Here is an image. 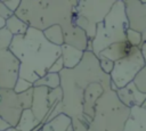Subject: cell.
I'll return each mask as SVG.
<instances>
[{
  "instance_id": "obj_26",
  "label": "cell",
  "mask_w": 146,
  "mask_h": 131,
  "mask_svg": "<svg viewBox=\"0 0 146 131\" xmlns=\"http://www.w3.org/2000/svg\"><path fill=\"white\" fill-rule=\"evenodd\" d=\"M125 40L132 47H139L140 48V46L143 44V42H141V34L139 32L130 30V28H128L127 32H125Z\"/></svg>"
},
{
  "instance_id": "obj_21",
  "label": "cell",
  "mask_w": 146,
  "mask_h": 131,
  "mask_svg": "<svg viewBox=\"0 0 146 131\" xmlns=\"http://www.w3.org/2000/svg\"><path fill=\"white\" fill-rule=\"evenodd\" d=\"M44 38L52 44L62 47L64 44V32L62 26L59 25H52L48 28H46L44 31H42Z\"/></svg>"
},
{
  "instance_id": "obj_3",
  "label": "cell",
  "mask_w": 146,
  "mask_h": 131,
  "mask_svg": "<svg viewBox=\"0 0 146 131\" xmlns=\"http://www.w3.org/2000/svg\"><path fill=\"white\" fill-rule=\"evenodd\" d=\"M76 3V0H22L15 15L39 31L52 25H59L65 31L73 25Z\"/></svg>"
},
{
  "instance_id": "obj_4",
  "label": "cell",
  "mask_w": 146,
  "mask_h": 131,
  "mask_svg": "<svg viewBox=\"0 0 146 131\" xmlns=\"http://www.w3.org/2000/svg\"><path fill=\"white\" fill-rule=\"evenodd\" d=\"M129 28L123 0H115L104 21L97 25L95 38L91 40L92 52L98 56L108 46L125 40Z\"/></svg>"
},
{
  "instance_id": "obj_7",
  "label": "cell",
  "mask_w": 146,
  "mask_h": 131,
  "mask_svg": "<svg viewBox=\"0 0 146 131\" xmlns=\"http://www.w3.org/2000/svg\"><path fill=\"white\" fill-rule=\"evenodd\" d=\"M145 60L139 47H133L130 55L114 63L112 73L110 74L112 81V90L124 88L133 82L137 74L145 67Z\"/></svg>"
},
{
  "instance_id": "obj_13",
  "label": "cell",
  "mask_w": 146,
  "mask_h": 131,
  "mask_svg": "<svg viewBox=\"0 0 146 131\" xmlns=\"http://www.w3.org/2000/svg\"><path fill=\"white\" fill-rule=\"evenodd\" d=\"M104 92H105V89L99 82H94L87 87L83 93V114L86 116L94 120L97 100Z\"/></svg>"
},
{
  "instance_id": "obj_25",
  "label": "cell",
  "mask_w": 146,
  "mask_h": 131,
  "mask_svg": "<svg viewBox=\"0 0 146 131\" xmlns=\"http://www.w3.org/2000/svg\"><path fill=\"white\" fill-rule=\"evenodd\" d=\"M14 39V35L5 27L0 30V51L9 49L11 41Z\"/></svg>"
},
{
  "instance_id": "obj_22",
  "label": "cell",
  "mask_w": 146,
  "mask_h": 131,
  "mask_svg": "<svg viewBox=\"0 0 146 131\" xmlns=\"http://www.w3.org/2000/svg\"><path fill=\"white\" fill-rule=\"evenodd\" d=\"M33 87H46L50 90L60 87V76L55 73H47L33 83Z\"/></svg>"
},
{
  "instance_id": "obj_28",
  "label": "cell",
  "mask_w": 146,
  "mask_h": 131,
  "mask_svg": "<svg viewBox=\"0 0 146 131\" xmlns=\"http://www.w3.org/2000/svg\"><path fill=\"white\" fill-rule=\"evenodd\" d=\"M32 88H33V83H31L27 80H24L22 77H18V80H17V82H16V84H15L13 90L15 91V93L19 95V93H23V92L32 89Z\"/></svg>"
},
{
  "instance_id": "obj_5",
  "label": "cell",
  "mask_w": 146,
  "mask_h": 131,
  "mask_svg": "<svg viewBox=\"0 0 146 131\" xmlns=\"http://www.w3.org/2000/svg\"><path fill=\"white\" fill-rule=\"evenodd\" d=\"M130 108L123 105L114 90H106L97 100L90 125L103 131H123Z\"/></svg>"
},
{
  "instance_id": "obj_24",
  "label": "cell",
  "mask_w": 146,
  "mask_h": 131,
  "mask_svg": "<svg viewBox=\"0 0 146 131\" xmlns=\"http://www.w3.org/2000/svg\"><path fill=\"white\" fill-rule=\"evenodd\" d=\"M17 97H18V101H19L23 110L24 109H31L32 101H33V88L23 92V93L17 95Z\"/></svg>"
},
{
  "instance_id": "obj_36",
  "label": "cell",
  "mask_w": 146,
  "mask_h": 131,
  "mask_svg": "<svg viewBox=\"0 0 146 131\" xmlns=\"http://www.w3.org/2000/svg\"><path fill=\"white\" fill-rule=\"evenodd\" d=\"M140 34H141V42H143V43H145V42H146V30H145V31H143Z\"/></svg>"
},
{
  "instance_id": "obj_27",
  "label": "cell",
  "mask_w": 146,
  "mask_h": 131,
  "mask_svg": "<svg viewBox=\"0 0 146 131\" xmlns=\"http://www.w3.org/2000/svg\"><path fill=\"white\" fill-rule=\"evenodd\" d=\"M133 83L139 89V91L146 93V66L137 74V76L133 80Z\"/></svg>"
},
{
  "instance_id": "obj_14",
  "label": "cell",
  "mask_w": 146,
  "mask_h": 131,
  "mask_svg": "<svg viewBox=\"0 0 146 131\" xmlns=\"http://www.w3.org/2000/svg\"><path fill=\"white\" fill-rule=\"evenodd\" d=\"M64 32V43L68 44L71 47H74L76 49H80L82 51H87L89 39L83 30L75 26L74 24L66 28Z\"/></svg>"
},
{
  "instance_id": "obj_15",
  "label": "cell",
  "mask_w": 146,
  "mask_h": 131,
  "mask_svg": "<svg viewBox=\"0 0 146 131\" xmlns=\"http://www.w3.org/2000/svg\"><path fill=\"white\" fill-rule=\"evenodd\" d=\"M123 131H146V109L141 106L130 108V114Z\"/></svg>"
},
{
  "instance_id": "obj_33",
  "label": "cell",
  "mask_w": 146,
  "mask_h": 131,
  "mask_svg": "<svg viewBox=\"0 0 146 131\" xmlns=\"http://www.w3.org/2000/svg\"><path fill=\"white\" fill-rule=\"evenodd\" d=\"M9 128H11L3 118H1L0 117V131H5V130H7V129H9Z\"/></svg>"
},
{
  "instance_id": "obj_20",
  "label": "cell",
  "mask_w": 146,
  "mask_h": 131,
  "mask_svg": "<svg viewBox=\"0 0 146 131\" xmlns=\"http://www.w3.org/2000/svg\"><path fill=\"white\" fill-rule=\"evenodd\" d=\"M29 25L23 22L21 18H18L15 14L8 18L6 21V28L14 35V36H17V35H24L27 30H29Z\"/></svg>"
},
{
  "instance_id": "obj_30",
  "label": "cell",
  "mask_w": 146,
  "mask_h": 131,
  "mask_svg": "<svg viewBox=\"0 0 146 131\" xmlns=\"http://www.w3.org/2000/svg\"><path fill=\"white\" fill-rule=\"evenodd\" d=\"M65 67H64V62H63V59H62V57H59L51 66H50V68H49V71H48V73H55V74H59L63 69H64Z\"/></svg>"
},
{
  "instance_id": "obj_11",
  "label": "cell",
  "mask_w": 146,
  "mask_h": 131,
  "mask_svg": "<svg viewBox=\"0 0 146 131\" xmlns=\"http://www.w3.org/2000/svg\"><path fill=\"white\" fill-rule=\"evenodd\" d=\"M50 89L46 87H33V101L31 110L34 114L35 118L40 123H44V120L49 113V103L48 95Z\"/></svg>"
},
{
  "instance_id": "obj_35",
  "label": "cell",
  "mask_w": 146,
  "mask_h": 131,
  "mask_svg": "<svg viewBox=\"0 0 146 131\" xmlns=\"http://www.w3.org/2000/svg\"><path fill=\"white\" fill-rule=\"evenodd\" d=\"M5 27H6V19L0 16V30L1 28H5Z\"/></svg>"
},
{
  "instance_id": "obj_16",
  "label": "cell",
  "mask_w": 146,
  "mask_h": 131,
  "mask_svg": "<svg viewBox=\"0 0 146 131\" xmlns=\"http://www.w3.org/2000/svg\"><path fill=\"white\" fill-rule=\"evenodd\" d=\"M133 47L127 42V40L121 41V42H116L113 43L111 46H108L106 49H104L97 57L102 56L104 58H107L112 62H117L124 57H127L128 55H130V52L132 51Z\"/></svg>"
},
{
  "instance_id": "obj_2",
  "label": "cell",
  "mask_w": 146,
  "mask_h": 131,
  "mask_svg": "<svg viewBox=\"0 0 146 131\" xmlns=\"http://www.w3.org/2000/svg\"><path fill=\"white\" fill-rule=\"evenodd\" d=\"M9 50L19 60V77L31 83L46 75L60 57V47L50 43L42 31L33 27L24 35L14 36Z\"/></svg>"
},
{
  "instance_id": "obj_18",
  "label": "cell",
  "mask_w": 146,
  "mask_h": 131,
  "mask_svg": "<svg viewBox=\"0 0 146 131\" xmlns=\"http://www.w3.org/2000/svg\"><path fill=\"white\" fill-rule=\"evenodd\" d=\"M41 131H73L71 124V117L65 114H60L50 122L42 125Z\"/></svg>"
},
{
  "instance_id": "obj_32",
  "label": "cell",
  "mask_w": 146,
  "mask_h": 131,
  "mask_svg": "<svg viewBox=\"0 0 146 131\" xmlns=\"http://www.w3.org/2000/svg\"><path fill=\"white\" fill-rule=\"evenodd\" d=\"M13 15H14V13H11V11L5 6L3 1H0V16L7 21V19L10 18Z\"/></svg>"
},
{
  "instance_id": "obj_12",
  "label": "cell",
  "mask_w": 146,
  "mask_h": 131,
  "mask_svg": "<svg viewBox=\"0 0 146 131\" xmlns=\"http://www.w3.org/2000/svg\"><path fill=\"white\" fill-rule=\"evenodd\" d=\"M115 92L120 101L129 108H132L135 106H141L146 99V93L139 91L133 82L129 83L124 88L117 89Z\"/></svg>"
},
{
  "instance_id": "obj_19",
  "label": "cell",
  "mask_w": 146,
  "mask_h": 131,
  "mask_svg": "<svg viewBox=\"0 0 146 131\" xmlns=\"http://www.w3.org/2000/svg\"><path fill=\"white\" fill-rule=\"evenodd\" d=\"M40 124H42V123H40L35 118V116L31 109H24L21 115V118L15 128L18 131H32Z\"/></svg>"
},
{
  "instance_id": "obj_1",
  "label": "cell",
  "mask_w": 146,
  "mask_h": 131,
  "mask_svg": "<svg viewBox=\"0 0 146 131\" xmlns=\"http://www.w3.org/2000/svg\"><path fill=\"white\" fill-rule=\"evenodd\" d=\"M59 76L63 91V114L71 118L83 114V93L89 84L99 82L105 91L112 89L111 76L102 71L99 60L92 51H84L80 64L72 69L64 68Z\"/></svg>"
},
{
  "instance_id": "obj_37",
  "label": "cell",
  "mask_w": 146,
  "mask_h": 131,
  "mask_svg": "<svg viewBox=\"0 0 146 131\" xmlns=\"http://www.w3.org/2000/svg\"><path fill=\"white\" fill-rule=\"evenodd\" d=\"M141 107H143L144 109H146V99H145V101L143 103V105H141Z\"/></svg>"
},
{
  "instance_id": "obj_29",
  "label": "cell",
  "mask_w": 146,
  "mask_h": 131,
  "mask_svg": "<svg viewBox=\"0 0 146 131\" xmlns=\"http://www.w3.org/2000/svg\"><path fill=\"white\" fill-rule=\"evenodd\" d=\"M97 58H98V60H99V66H100L102 71H103L105 74L110 75V74L112 73V71H113L114 62H112V60H110V59H107V58H104V57H102V56H99V57H97Z\"/></svg>"
},
{
  "instance_id": "obj_23",
  "label": "cell",
  "mask_w": 146,
  "mask_h": 131,
  "mask_svg": "<svg viewBox=\"0 0 146 131\" xmlns=\"http://www.w3.org/2000/svg\"><path fill=\"white\" fill-rule=\"evenodd\" d=\"M91 122H92V118L86 116L84 114H82L79 117L71 118V124H72L73 131H88V128Z\"/></svg>"
},
{
  "instance_id": "obj_6",
  "label": "cell",
  "mask_w": 146,
  "mask_h": 131,
  "mask_svg": "<svg viewBox=\"0 0 146 131\" xmlns=\"http://www.w3.org/2000/svg\"><path fill=\"white\" fill-rule=\"evenodd\" d=\"M115 0H81L75 6L73 24L83 30L89 40L96 34V28L110 13Z\"/></svg>"
},
{
  "instance_id": "obj_34",
  "label": "cell",
  "mask_w": 146,
  "mask_h": 131,
  "mask_svg": "<svg viewBox=\"0 0 146 131\" xmlns=\"http://www.w3.org/2000/svg\"><path fill=\"white\" fill-rule=\"evenodd\" d=\"M140 50H141V54H143V57L145 60V65H146V42L140 46Z\"/></svg>"
},
{
  "instance_id": "obj_8",
  "label": "cell",
  "mask_w": 146,
  "mask_h": 131,
  "mask_svg": "<svg viewBox=\"0 0 146 131\" xmlns=\"http://www.w3.org/2000/svg\"><path fill=\"white\" fill-rule=\"evenodd\" d=\"M23 108L18 101L17 93L13 89L0 88V117L11 128H15L21 118Z\"/></svg>"
},
{
  "instance_id": "obj_17",
  "label": "cell",
  "mask_w": 146,
  "mask_h": 131,
  "mask_svg": "<svg viewBox=\"0 0 146 131\" xmlns=\"http://www.w3.org/2000/svg\"><path fill=\"white\" fill-rule=\"evenodd\" d=\"M83 55H84V51L76 49L74 47H71L68 44L64 43L60 47V57L64 62V67L67 69H72L76 67L82 60Z\"/></svg>"
},
{
  "instance_id": "obj_10",
  "label": "cell",
  "mask_w": 146,
  "mask_h": 131,
  "mask_svg": "<svg viewBox=\"0 0 146 131\" xmlns=\"http://www.w3.org/2000/svg\"><path fill=\"white\" fill-rule=\"evenodd\" d=\"M130 30L141 33L146 30V1L123 0Z\"/></svg>"
},
{
  "instance_id": "obj_38",
  "label": "cell",
  "mask_w": 146,
  "mask_h": 131,
  "mask_svg": "<svg viewBox=\"0 0 146 131\" xmlns=\"http://www.w3.org/2000/svg\"><path fill=\"white\" fill-rule=\"evenodd\" d=\"M41 129H42V128H41ZM41 129H39V130H38V131H41Z\"/></svg>"
},
{
  "instance_id": "obj_9",
  "label": "cell",
  "mask_w": 146,
  "mask_h": 131,
  "mask_svg": "<svg viewBox=\"0 0 146 131\" xmlns=\"http://www.w3.org/2000/svg\"><path fill=\"white\" fill-rule=\"evenodd\" d=\"M19 77V60L9 50L0 51V88L14 89Z\"/></svg>"
},
{
  "instance_id": "obj_31",
  "label": "cell",
  "mask_w": 146,
  "mask_h": 131,
  "mask_svg": "<svg viewBox=\"0 0 146 131\" xmlns=\"http://www.w3.org/2000/svg\"><path fill=\"white\" fill-rule=\"evenodd\" d=\"M21 2L22 0H7V1H3L5 6L11 11V13H16V10L18 9V7L21 6Z\"/></svg>"
}]
</instances>
